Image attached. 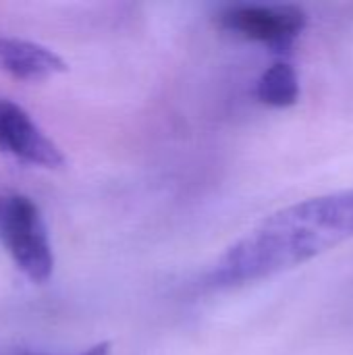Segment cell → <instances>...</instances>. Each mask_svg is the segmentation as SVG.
<instances>
[{
    "mask_svg": "<svg viewBox=\"0 0 353 355\" xmlns=\"http://www.w3.org/2000/svg\"><path fill=\"white\" fill-rule=\"evenodd\" d=\"M353 239V189L322 193L285 206L233 245L206 275V285L231 289L302 266Z\"/></svg>",
    "mask_w": 353,
    "mask_h": 355,
    "instance_id": "1",
    "label": "cell"
},
{
    "mask_svg": "<svg viewBox=\"0 0 353 355\" xmlns=\"http://www.w3.org/2000/svg\"><path fill=\"white\" fill-rule=\"evenodd\" d=\"M0 241L17 268L33 283H46L54 272V252L40 206L23 196L0 198Z\"/></svg>",
    "mask_w": 353,
    "mask_h": 355,
    "instance_id": "2",
    "label": "cell"
},
{
    "mask_svg": "<svg viewBox=\"0 0 353 355\" xmlns=\"http://www.w3.org/2000/svg\"><path fill=\"white\" fill-rule=\"evenodd\" d=\"M216 23L241 40L285 52L306 29L308 15L298 4H233L218 12Z\"/></svg>",
    "mask_w": 353,
    "mask_h": 355,
    "instance_id": "3",
    "label": "cell"
},
{
    "mask_svg": "<svg viewBox=\"0 0 353 355\" xmlns=\"http://www.w3.org/2000/svg\"><path fill=\"white\" fill-rule=\"evenodd\" d=\"M0 150L25 164L42 168H60L64 164L62 150L40 129L25 108L6 98H0Z\"/></svg>",
    "mask_w": 353,
    "mask_h": 355,
    "instance_id": "4",
    "label": "cell"
},
{
    "mask_svg": "<svg viewBox=\"0 0 353 355\" xmlns=\"http://www.w3.org/2000/svg\"><path fill=\"white\" fill-rule=\"evenodd\" d=\"M0 71L19 81H44L64 73L67 62L37 42L0 35Z\"/></svg>",
    "mask_w": 353,
    "mask_h": 355,
    "instance_id": "5",
    "label": "cell"
},
{
    "mask_svg": "<svg viewBox=\"0 0 353 355\" xmlns=\"http://www.w3.org/2000/svg\"><path fill=\"white\" fill-rule=\"evenodd\" d=\"M256 98L273 108H289L300 100V77L289 62L270 64L256 81Z\"/></svg>",
    "mask_w": 353,
    "mask_h": 355,
    "instance_id": "6",
    "label": "cell"
},
{
    "mask_svg": "<svg viewBox=\"0 0 353 355\" xmlns=\"http://www.w3.org/2000/svg\"><path fill=\"white\" fill-rule=\"evenodd\" d=\"M112 347L110 343H96L94 347H87L79 354L73 355H110ZM0 355H56V354H42V352H31V349H4L0 352Z\"/></svg>",
    "mask_w": 353,
    "mask_h": 355,
    "instance_id": "7",
    "label": "cell"
}]
</instances>
